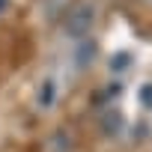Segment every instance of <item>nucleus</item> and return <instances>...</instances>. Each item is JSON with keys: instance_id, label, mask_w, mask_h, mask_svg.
I'll use <instances>...</instances> for the list:
<instances>
[{"instance_id": "obj_1", "label": "nucleus", "mask_w": 152, "mask_h": 152, "mask_svg": "<svg viewBox=\"0 0 152 152\" xmlns=\"http://www.w3.org/2000/svg\"><path fill=\"white\" fill-rule=\"evenodd\" d=\"M54 93H57V90H54V81H45V87H42V96H39V104H42V107H48V99L54 102Z\"/></svg>"}]
</instances>
